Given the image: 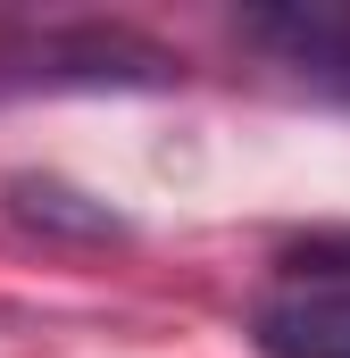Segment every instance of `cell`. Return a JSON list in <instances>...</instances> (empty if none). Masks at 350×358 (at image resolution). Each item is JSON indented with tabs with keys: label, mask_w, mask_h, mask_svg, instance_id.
Returning <instances> with one entry per match:
<instances>
[{
	"label": "cell",
	"mask_w": 350,
	"mask_h": 358,
	"mask_svg": "<svg viewBox=\"0 0 350 358\" xmlns=\"http://www.w3.org/2000/svg\"><path fill=\"white\" fill-rule=\"evenodd\" d=\"M267 358H350V275H300L251 317Z\"/></svg>",
	"instance_id": "cell-1"
},
{
	"label": "cell",
	"mask_w": 350,
	"mask_h": 358,
	"mask_svg": "<svg viewBox=\"0 0 350 358\" xmlns=\"http://www.w3.org/2000/svg\"><path fill=\"white\" fill-rule=\"evenodd\" d=\"M0 67H17L25 84H159L167 50H150L134 34H42V42L8 50Z\"/></svg>",
	"instance_id": "cell-2"
},
{
	"label": "cell",
	"mask_w": 350,
	"mask_h": 358,
	"mask_svg": "<svg viewBox=\"0 0 350 358\" xmlns=\"http://www.w3.org/2000/svg\"><path fill=\"white\" fill-rule=\"evenodd\" d=\"M251 42H267L292 76L350 92V8H284V17H251Z\"/></svg>",
	"instance_id": "cell-3"
}]
</instances>
